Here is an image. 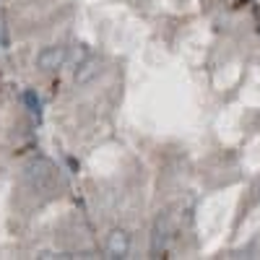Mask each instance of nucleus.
I'll return each mask as SVG.
<instances>
[{
    "mask_svg": "<svg viewBox=\"0 0 260 260\" xmlns=\"http://www.w3.org/2000/svg\"><path fill=\"white\" fill-rule=\"evenodd\" d=\"M24 104L29 107V112L34 117H42V102H39V96L34 91H24Z\"/></svg>",
    "mask_w": 260,
    "mask_h": 260,
    "instance_id": "20e7f679",
    "label": "nucleus"
},
{
    "mask_svg": "<svg viewBox=\"0 0 260 260\" xmlns=\"http://www.w3.org/2000/svg\"><path fill=\"white\" fill-rule=\"evenodd\" d=\"M0 47H8V39H6V34H3V29H0Z\"/></svg>",
    "mask_w": 260,
    "mask_h": 260,
    "instance_id": "39448f33",
    "label": "nucleus"
},
{
    "mask_svg": "<svg viewBox=\"0 0 260 260\" xmlns=\"http://www.w3.org/2000/svg\"><path fill=\"white\" fill-rule=\"evenodd\" d=\"M62 62H65V47H47L39 55V68L45 71H57Z\"/></svg>",
    "mask_w": 260,
    "mask_h": 260,
    "instance_id": "f03ea898",
    "label": "nucleus"
},
{
    "mask_svg": "<svg viewBox=\"0 0 260 260\" xmlns=\"http://www.w3.org/2000/svg\"><path fill=\"white\" fill-rule=\"evenodd\" d=\"M127 247H130L127 234L125 232H112V237H110V255L112 257H125Z\"/></svg>",
    "mask_w": 260,
    "mask_h": 260,
    "instance_id": "7ed1b4c3",
    "label": "nucleus"
},
{
    "mask_svg": "<svg viewBox=\"0 0 260 260\" xmlns=\"http://www.w3.org/2000/svg\"><path fill=\"white\" fill-rule=\"evenodd\" d=\"M29 180L37 185V187H47L52 182V167L47 161H34L29 167Z\"/></svg>",
    "mask_w": 260,
    "mask_h": 260,
    "instance_id": "f257e3e1",
    "label": "nucleus"
}]
</instances>
